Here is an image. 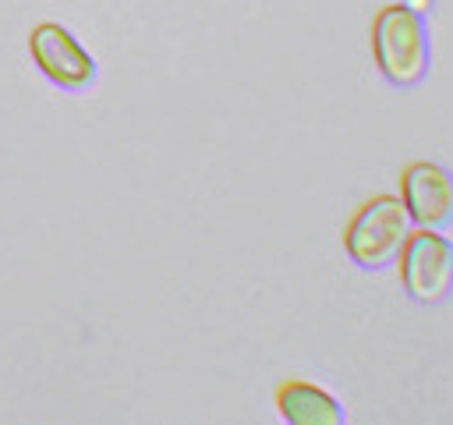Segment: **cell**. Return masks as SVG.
<instances>
[{
    "instance_id": "obj_1",
    "label": "cell",
    "mask_w": 453,
    "mask_h": 425,
    "mask_svg": "<svg viewBox=\"0 0 453 425\" xmlns=\"http://www.w3.org/2000/svg\"><path fill=\"white\" fill-rule=\"evenodd\" d=\"M372 50H375V64L382 71V78L389 85H418L428 74V25L425 14L403 7V4H389L375 14V28H372Z\"/></svg>"
},
{
    "instance_id": "obj_7",
    "label": "cell",
    "mask_w": 453,
    "mask_h": 425,
    "mask_svg": "<svg viewBox=\"0 0 453 425\" xmlns=\"http://www.w3.org/2000/svg\"><path fill=\"white\" fill-rule=\"evenodd\" d=\"M403 7H411V11H418V14H425V7H428V0H403Z\"/></svg>"
},
{
    "instance_id": "obj_6",
    "label": "cell",
    "mask_w": 453,
    "mask_h": 425,
    "mask_svg": "<svg viewBox=\"0 0 453 425\" xmlns=\"http://www.w3.org/2000/svg\"><path fill=\"white\" fill-rule=\"evenodd\" d=\"M276 404L290 425H343V418H347L343 404L336 397H329L322 386L301 382V379L283 382L276 393Z\"/></svg>"
},
{
    "instance_id": "obj_4",
    "label": "cell",
    "mask_w": 453,
    "mask_h": 425,
    "mask_svg": "<svg viewBox=\"0 0 453 425\" xmlns=\"http://www.w3.org/2000/svg\"><path fill=\"white\" fill-rule=\"evenodd\" d=\"M28 53L35 67L60 89L81 92L96 81V60L85 53V46L57 21H39L28 35Z\"/></svg>"
},
{
    "instance_id": "obj_2",
    "label": "cell",
    "mask_w": 453,
    "mask_h": 425,
    "mask_svg": "<svg viewBox=\"0 0 453 425\" xmlns=\"http://www.w3.org/2000/svg\"><path fill=\"white\" fill-rule=\"evenodd\" d=\"M411 230H414V220L407 205L396 195H375L350 220L343 244L361 269H386L400 259Z\"/></svg>"
},
{
    "instance_id": "obj_3",
    "label": "cell",
    "mask_w": 453,
    "mask_h": 425,
    "mask_svg": "<svg viewBox=\"0 0 453 425\" xmlns=\"http://www.w3.org/2000/svg\"><path fill=\"white\" fill-rule=\"evenodd\" d=\"M400 276L414 301L435 305L449 298L453 290V244L435 227L411 230L403 251H400Z\"/></svg>"
},
{
    "instance_id": "obj_5",
    "label": "cell",
    "mask_w": 453,
    "mask_h": 425,
    "mask_svg": "<svg viewBox=\"0 0 453 425\" xmlns=\"http://www.w3.org/2000/svg\"><path fill=\"white\" fill-rule=\"evenodd\" d=\"M400 202L418 227H442L453 220V174L439 163H411L400 177Z\"/></svg>"
}]
</instances>
